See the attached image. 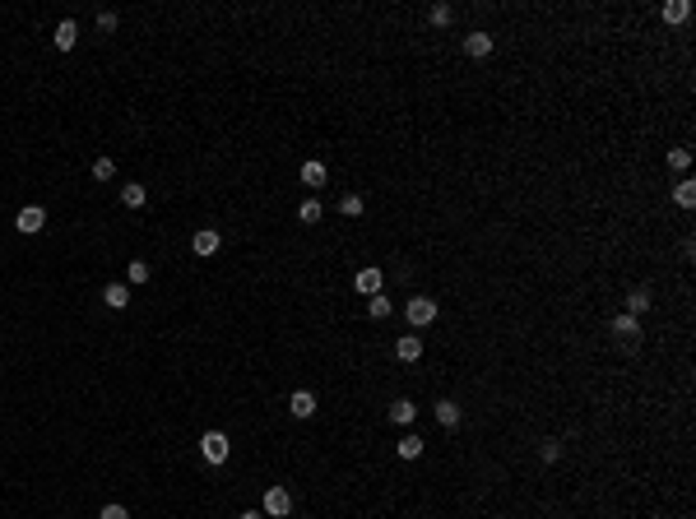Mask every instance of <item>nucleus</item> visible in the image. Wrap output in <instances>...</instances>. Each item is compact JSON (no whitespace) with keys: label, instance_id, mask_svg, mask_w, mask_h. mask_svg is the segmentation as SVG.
Masks as SVG:
<instances>
[{"label":"nucleus","instance_id":"1","mask_svg":"<svg viewBox=\"0 0 696 519\" xmlns=\"http://www.w3.org/2000/svg\"><path fill=\"white\" fill-rule=\"evenodd\" d=\"M200 455H204V464H228L232 441L223 436V431H204V436H200Z\"/></svg>","mask_w":696,"mask_h":519},{"label":"nucleus","instance_id":"2","mask_svg":"<svg viewBox=\"0 0 696 519\" xmlns=\"http://www.w3.org/2000/svg\"><path fill=\"white\" fill-rule=\"evenodd\" d=\"M260 515H269V519H283V515H293V491H288V487H269V491H265V505H260Z\"/></svg>","mask_w":696,"mask_h":519},{"label":"nucleus","instance_id":"3","mask_svg":"<svg viewBox=\"0 0 696 519\" xmlns=\"http://www.w3.org/2000/svg\"><path fill=\"white\" fill-rule=\"evenodd\" d=\"M404 316H409V325H432L436 320V302L432 297H409V306H404Z\"/></svg>","mask_w":696,"mask_h":519},{"label":"nucleus","instance_id":"4","mask_svg":"<svg viewBox=\"0 0 696 519\" xmlns=\"http://www.w3.org/2000/svg\"><path fill=\"white\" fill-rule=\"evenodd\" d=\"M15 228L24 232V237H33V232H42V228H46V209H42V204H28V209H19Z\"/></svg>","mask_w":696,"mask_h":519},{"label":"nucleus","instance_id":"5","mask_svg":"<svg viewBox=\"0 0 696 519\" xmlns=\"http://www.w3.org/2000/svg\"><path fill=\"white\" fill-rule=\"evenodd\" d=\"M381 283H386V274H381L376 264H371V269H357V278H353V288L362 292V297H376V292H381Z\"/></svg>","mask_w":696,"mask_h":519},{"label":"nucleus","instance_id":"6","mask_svg":"<svg viewBox=\"0 0 696 519\" xmlns=\"http://www.w3.org/2000/svg\"><path fill=\"white\" fill-rule=\"evenodd\" d=\"M395 357H400V362H418V357H422V338H418V334H400Z\"/></svg>","mask_w":696,"mask_h":519},{"label":"nucleus","instance_id":"7","mask_svg":"<svg viewBox=\"0 0 696 519\" xmlns=\"http://www.w3.org/2000/svg\"><path fill=\"white\" fill-rule=\"evenodd\" d=\"M464 51H469L474 61H483V56H492V37H488V33H469V37H464Z\"/></svg>","mask_w":696,"mask_h":519},{"label":"nucleus","instance_id":"8","mask_svg":"<svg viewBox=\"0 0 696 519\" xmlns=\"http://www.w3.org/2000/svg\"><path fill=\"white\" fill-rule=\"evenodd\" d=\"M325 181H330V172H325V163H302V185H311V190H321Z\"/></svg>","mask_w":696,"mask_h":519},{"label":"nucleus","instance_id":"9","mask_svg":"<svg viewBox=\"0 0 696 519\" xmlns=\"http://www.w3.org/2000/svg\"><path fill=\"white\" fill-rule=\"evenodd\" d=\"M613 334H622L636 348V343H641V325H636V316H618V320H613Z\"/></svg>","mask_w":696,"mask_h":519},{"label":"nucleus","instance_id":"10","mask_svg":"<svg viewBox=\"0 0 696 519\" xmlns=\"http://www.w3.org/2000/svg\"><path fill=\"white\" fill-rule=\"evenodd\" d=\"M288 408H293V417H311V412H316V394H311V390H297V394L288 399Z\"/></svg>","mask_w":696,"mask_h":519},{"label":"nucleus","instance_id":"11","mask_svg":"<svg viewBox=\"0 0 696 519\" xmlns=\"http://www.w3.org/2000/svg\"><path fill=\"white\" fill-rule=\"evenodd\" d=\"M413 417H418L413 399H400V403H390V422H400V427H413Z\"/></svg>","mask_w":696,"mask_h":519},{"label":"nucleus","instance_id":"12","mask_svg":"<svg viewBox=\"0 0 696 519\" xmlns=\"http://www.w3.org/2000/svg\"><path fill=\"white\" fill-rule=\"evenodd\" d=\"M75 42H79V28H75V19H65L56 28V51H75Z\"/></svg>","mask_w":696,"mask_h":519},{"label":"nucleus","instance_id":"13","mask_svg":"<svg viewBox=\"0 0 696 519\" xmlns=\"http://www.w3.org/2000/svg\"><path fill=\"white\" fill-rule=\"evenodd\" d=\"M144 199H149V190H144L139 181L121 185V204H125V209H144Z\"/></svg>","mask_w":696,"mask_h":519},{"label":"nucleus","instance_id":"14","mask_svg":"<svg viewBox=\"0 0 696 519\" xmlns=\"http://www.w3.org/2000/svg\"><path fill=\"white\" fill-rule=\"evenodd\" d=\"M102 302H107L111 311H121V306H130V288H125V283H107V292H102Z\"/></svg>","mask_w":696,"mask_h":519},{"label":"nucleus","instance_id":"15","mask_svg":"<svg viewBox=\"0 0 696 519\" xmlns=\"http://www.w3.org/2000/svg\"><path fill=\"white\" fill-rule=\"evenodd\" d=\"M659 15H664V24H687V15H692V5H687V0H668V5L659 10Z\"/></svg>","mask_w":696,"mask_h":519},{"label":"nucleus","instance_id":"16","mask_svg":"<svg viewBox=\"0 0 696 519\" xmlns=\"http://www.w3.org/2000/svg\"><path fill=\"white\" fill-rule=\"evenodd\" d=\"M190 246H195V255H214V251H218V232L214 228L195 232V242H190Z\"/></svg>","mask_w":696,"mask_h":519},{"label":"nucleus","instance_id":"17","mask_svg":"<svg viewBox=\"0 0 696 519\" xmlns=\"http://www.w3.org/2000/svg\"><path fill=\"white\" fill-rule=\"evenodd\" d=\"M436 422H441V427H460V403L441 399V403H436Z\"/></svg>","mask_w":696,"mask_h":519},{"label":"nucleus","instance_id":"18","mask_svg":"<svg viewBox=\"0 0 696 519\" xmlns=\"http://www.w3.org/2000/svg\"><path fill=\"white\" fill-rule=\"evenodd\" d=\"M422 445H427V441H422V436H413V431H409V436H404V441L395 445V455H400V459H418V455H422Z\"/></svg>","mask_w":696,"mask_h":519},{"label":"nucleus","instance_id":"19","mask_svg":"<svg viewBox=\"0 0 696 519\" xmlns=\"http://www.w3.org/2000/svg\"><path fill=\"white\" fill-rule=\"evenodd\" d=\"M673 199H678L682 209H692V204H696V181H692V176H687V181H678V185H673Z\"/></svg>","mask_w":696,"mask_h":519},{"label":"nucleus","instance_id":"20","mask_svg":"<svg viewBox=\"0 0 696 519\" xmlns=\"http://www.w3.org/2000/svg\"><path fill=\"white\" fill-rule=\"evenodd\" d=\"M650 302H654V297H650V288H636L632 297H627V316H641Z\"/></svg>","mask_w":696,"mask_h":519},{"label":"nucleus","instance_id":"21","mask_svg":"<svg viewBox=\"0 0 696 519\" xmlns=\"http://www.w3.org/2000/svg\"><path fill=\"white\" fill-rule=\"evenodd\" d=\"M367 316H371V320H386V316H390V297H381V292L367 297Z\"/></svg>","mask_w":696,"mask_h":519},{"label":"nucleus","instance_id":"22","mask_svg":"<svg viewBox=\"0 0 696 519\" xmlns=\"http://www.w3.org/2000/svg\"><path fill=\"white\" fill-rule=\"evenodd\" d=\"M125 278H130V283H149V264H144V260H130V264H125Z\"/></svg>","mask_w":696,"mask_h":519},{"label":"nucleus","instance_id":"23","mask_svg":"<svg viewBox=\"0 0 696 519\" xmlns=\"http://www.w3.org/2000/svg\"><path fill=\"white\" fill-rule=\"evenodd\" d=\"M427 19H432L436 28H446L450 19H455V10H450V5H432V10H427Z\"/></svg>","mask_w":696,"mask_h":519},{"label":"nucleus","instance_id":"24","mask_svg":"<svg viewBox=\"0 0 696 519\" xmlns=\"http://www.w3.org/2000/svg\"><path fill=\"white\" fill-rule=\"evenodd\" d=\"M339 214L343 218H357V214H362V195H343L339 199Z\"/></svg>","mask_w":696,"mask_h":519},{"label":"nucleus","instance_id":"25","mask_svg":"<svg viewBox=\"0 0 696 519\" xmlns=\"http://www.w3.org/2000/svg\"><path fill=\"white\" fill-rule=\"evenodd\" d=\"M93 176H98V181H111V176H116V163H111V158H98V163H93Z\"/></svg>","mask_w":696,"mask_h":519},{"label":"nucleus","instance_id":"26","mask_svg":"<svg viewBox=\"0 0 696 519\" xmlns=\"http://www.w3.org/2000/svg\"><path fill=\"white\" fill-rule=\"evenodd\" d=\"M668 167L687 172V167H692V153H687V149H668Z\"/></svg>","mask_w":696,"mask_h":519},{"label":"nucleus","instance_id":"27","mask_svg":"<svg viewBox=\"0 0 696 519\" xmlns=\"http://www.w3.org/2000/svg\"><path fill=\"white\" fill-rule=\"evenodd\" d=\"M297 218H302V223H321V204H316V199H307V204L297 209Z\"/></svg>","mask_w":696,"mask_h":519},{"label":"nucleus","instance_id":"28","mask_svg":"<svg viewBox=\"0 0 696 519\" xmlns=\"http://www.w3.org/2000/svg\"><path fill=\"white\" fill-rule=\"evenodd\" d=\"M539 459H543V464H557V459H562V445H557V441H543Z\"/></svg>","mask_w":696,"mask_h":519},{"label":"nucleus","instance_id":"29","mask_svg":"<svg viewBox=\"0 0 696 519\" xmlns=\"http://www.w3.org/2000/svg\"><path fill=\"white\" fill-rule=\"evenodd\" d=\"M98 519H130V510H125V505H102Z\"/></svg>","mask_w":696,"mask_h":519},{"label":"nucleus","instance_id":"30","mask_svg":"<svg viewBox=\"0 0 696 519\" xmlns=\"http://www.w3.org/2000/svg\"><path fill=\"white\" fill-rule=\"evenodd\" d=\"M237 519H265V515H260V510H242Z\"/></svg>","mask_w":696,"mask_h":519}]
</instances>
